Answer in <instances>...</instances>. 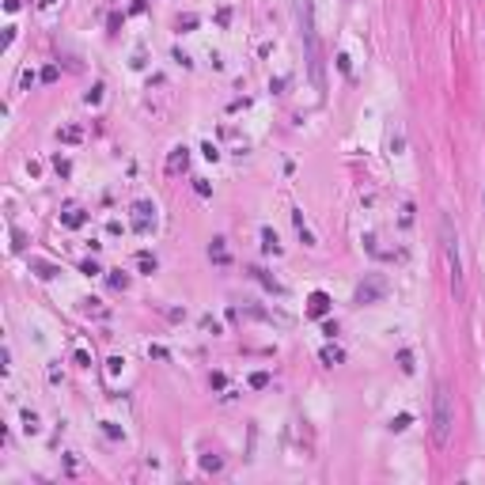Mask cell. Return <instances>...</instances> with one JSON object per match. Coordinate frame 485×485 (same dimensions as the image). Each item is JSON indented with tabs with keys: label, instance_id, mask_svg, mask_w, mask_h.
<instances>
[{
	"label": "cell",
	"instance_id": "6da1fadb",
	"mask_svg": "<svg viewBox=\"0 0 485 485\" xmlns=\"http://www.w3.org/2000/svg\"><path fill=\"white\" fill-rule=\"evenodd\" d=\"M440 247H443V261H448V280L455 299H467V273H462V254H459V231H455V220L443 212L440 216Z\"/></svg>",
	"mask_w": 485,
	"mask_h": 485
},
{
	"label": "cell",
	"instance_id": "7a4b0ae2",
	"mask_svg": "<svg viewBox=\"0 0 485 485\" xmlns=\"http://www.w3.org/2000/svg\"><path fill=\"white\" fill-rule=\"evenodd\" d=\"M451 432H455V402H451V391L448 387H436V402H432V440L436 448H448L451 443Z\"/></svg>",
	"mask_w": 485,
	"mask_h": 485
},
{
	"label": "cell",
	"instance_id": "3957f363",
	"mask_svg": "<svg viewBox=\"0 0 485 485\" xmlns=\"http://www.w3.org/2000/svg\"><path fill=\"white\" fill-rule=\"evenodd\" d=\"M304 50H307V72H311L315 91H326V76H322V50H318V31L311 19V4H307V23H304Z\"/></svg>",
	"mask_w": 485,
	"mask_h": 485
},
{
	"label": "cell",
	"instance_id": "277c9868",
	"mask_svg": "<svg viewBox=\"0 0 485 485\" xmlns=\"http://www.w3.org/2000/svg\"><path fill=\"white\" fill-rule=\"evenodd\" d=\"M383 296H387V277L383 273H368L356 285V304H379Z\"/></svg>",
	"mask_w": 485,
	"mask_h": 485
},
{
	"label": "cell",
	"instance_id": "5b68a950",
	"mask_svg": "<svg viewBox=\"0 0 485 485\" xmlns=\"http://www.w3.org/2000/svg\"><path fill=\"white\" fill-rule=\"evenodd\" d=\"M133 231L137 235H152L156 231V205L152 201H137L133 205Z\"/></svg>",
	"mask_w": 485,
	"mask_h": 485
},
{
	"label": "cell",
	"instance_id": "8992f818",
	"mask_svg": "<svg viewBox=\"0 0 485 485\" xmlns=\"http://www.w3.org/2000/svg\"><path fill=\"white\" fill-rule=\"evenodd\" d=\"M186 167H190V148H186V144H174V148L167 152V163H163V171H167L171 178H178Z\"/></svg>",
	"mask_w": 485,
	"mask_h": 485
},
{
	"label": "cell",
	"instance_id": "52a82bcc",
	"mask_svg": "<svg viewBox=\"0 0 485 485\" xmlns=\"http://www.w3.org/2000/svg\"><path fill=\"white\" fill-rule=\"evenodd\" d=\"M330 307H334V299H330L322 288L307 296V315H311V318H326V315H330Z\"/></svg>",
	"mask_w": 485,
	"mask_h": 485
},
{
	"label": "cell",
	"instance_id": "ba28073f",
	"mask_svg": "<svg viewBox=\"0 0 485 485\" xmlns=\"http://www.w3.org/2000/svg\"><path fill=\"white\" fill-rule=\"evenodd\" d=\"M209 258L216 261V266H228V239L224 235H216V239L209 243Z\"/></svg>",
	"mask_w": 485,
	"mask_h": 485
},
{
	"label": "cell",
	"instance_id": "9c48e42d",
	"mask_svg": "<svg viewBox=\"0 0 485 485\" xmlns=\"http://www.w3.org/2000/svg\"><path fill=\"white\" fill-rule=\"evenodd\" d=\"M31 273L34 277H42V280H53L57 273H61V269L53 266V261H42V258H31Z\"/></svg>",
	"mask_w": 485,
	"mask_h": 485
},
{
	"label": "cell",
	"instance_id": "30bf717a",
	"mask_svg": "<svg viewBox=\"0 0 485 485\" xmlns=\"http://www.w3.org/2000/svg\"><path fill=\"white\" fill-rule=\"evenodd\" d=\"M292 220H296V235H299V243H304V247H318V239L311 235V231H307V224H304V212H292Z\"/></svg>",
	"mask_w": 485,
	"mask_h": 485
},
{
	"label": "cell",
	"instance_id": "8fae6325",
	"mask_svg": "<svg viewBox=\"0 0 485 485\" xmlns=\"http://www.w3.org/2000/svg\"><path fill=\"white\" fill-rule=\"evenodd\" d=\"M250 277H254V280H258V285H261V288H266V292H273V296H280V285H277V280H273V277H269V273H266V269H258V266H250Z\"/></svg>",
	"mask_w": 485,
	"mask_h": 485
},
{
	"label": "cell",
	"instance_id": "7c38bea8",
	"mask_svg": "<svg viewBox=\"0 0 485 485\" xmlns=\"http://www.w3.org/2000/svg\"><path fill=\"white\" fill-rule=\"evenodd\" d=\"M61 224L76 231V228H84V224H87V212H84V209H65V212H61Z\"/></svg>",
	"mask_w": 485,
	"mask_h": 485
},
{
	"label": "cell",
	"instance_id": "4fadbf2b",
	"mask_svg": "<svg viewBox=\"0 0 485 485\" xmlns=\"http://www.w3.org/2000/svg\"><path fill=\"white\" fill-rule=\"evenodd\" d=\"M57 140H61V144H80L84 140V129H80V125H61V129H57Z\"/></svg>",
	"mask_w": 485,
	"mask_h": 485
},
{
	"label": "cell",
	"instance_id": "5bb4252c",
	"mask_svg": "<svg viewBox=\"0 0 485 485\" xmlns=\"http://www.w3.org/2000/svg\"><path fill=\"white\" fill-rule=\"evenodd\" d=\"M201 470H205V474H220V470H224V455H216V451L201 455Z\"/></svg>",
	"mask_w": 485,
	"mask_h": 485
},
{
	"label": "cell",
	"instance_id": "9a60e30c",
	"mask_svg": "<svg viewBox=\"0 0 485 485\" xmlns=\"http://www.w3.org/2000/svg\"><path fill=\"white\" fill-rule=\"evenodd\" d=\"M261 247H266V254H280V243H277V231L273 228H261Z\"/></svg>",
	"mask_w": 485,
	"mask_h": 485
},
{
	"label": "cell",
	"instance_id": "2e32d148",
	"mask_svg": "<svg viewBox=\"0 0 485 485\" xmlns=\"http://www.w3.org/2000/svg\"><path fill=\"white\" fill-rule=\"evenodd\" d=\"M318 360H322L326 368H334V364H341V360H345V353H341L337 345H326L322 353H318Z\"/></svg>",
	"mask_w": 485,
	"mask_h": 485
},
{
	"label": "cell",
	"instance_id": "e0dca14e",
	"mask_svg": "<svg viewBox=\"0 0 485 485\" xmlns=\"http://www.w3.org/2000/svg\"><path fill=\"white\" fill-rule=\"evenodd\" d=\"M106 280H110L114 292H125V288L133 285V277H129V273H122V269H110V277H106Z\"/></svg>",
	"mask_w": 485,
	"mask_h": 485
},
{
	"label": "cell",
	"instance_id": "ac0fdd59",
	"mask_svg": "<svg viewBox=\"0 0 485 485\" xmlns=\"http://www.w3.org/2000/svg\"><path fill=\"white\" fill-rule=\"evenodd\" d=\"M137 269H140V273H144V277H152V273H156V269H159V261H156V258H152V254H148V250H144V254H137Z\"/></svg>",
	"mask_w": 485,
	"mask_h": 485
},
{
	"label": "cell",
	"instance_id": "d6986e66",
	"mask_svg": "<svg viewBox=\"0 0 485 485\" xmlns=\"http://www.w3.org/2000/svg\"><path fill=\"white\" fill-rule=\"evenodd\" d=\"M23 432H27V436H38V432H42V425H38V413H34V410H23Z\"/></svg>",
	"mask_w": 485,
	"mask_h": 485
},
{
	"label": "cell",
	"instance_id": "ffe728a7",
	"mask_svg": "<svg viewBox=\"0 0 485 485\" xmlns=\"http://www.w3.org/2000/svg\"><path fill=\"white\" fill-rule=\"evenodd\" d=\"M84 311H87V315H95V318H106L103 299H84Z\"/></svg>",
	"mask_w": 485,
	"mask_h": 485
},
{
	"label": "cell",
	"instance_id": "44dd1931",
	"mask_svg": "<svg viewBox=\"0 0 485 485\" xmlns=\"http://www.w3.org/2000/svg\"><path fill=\"white\" fill-rule=\"evenodd\" d=\"M413 425V417L410 413H398V417H391V432H406Z\"/></svg>",
	"mask_w": 485,
	"mask_h": 485
},
{
	"label": "cell",
	"instance_id": "7402d4cb",
	"mask_svg": "<svg viewBox=\"0 0 485 485\" xmlns=\"http://www.w3.org/2000/svg\"><path fill=\"white\" fill-rule=\"evenodd\" d=\"M80 273H84V277H99V273H103V266H99L95 258H87V261H80Z\"/></svg>",
	"mask_w": 485,
	"mask_h": 485
},
{
	"label": "cell",
	"instance_id": "603a6c76",
	"mask_svg": "<svg viewBox=\"0 0 485 485\" xmlns=\"http://www.w3.org/2000/svg\"><path fill=\"white\" fill-rule=\"evenodd\" d=\"M103 91H106V87H103V84H95L91 91L84 95V103H87V106H99V103H103Z\"/></svg>",
	"mask_w": 485,
	"mask_h": 485
},
{
	"label": "cell",
	"instance_id": "cb8c5ba5",
	"mask_svg": "<svg viewBox=\"0 0 485 485\" xmlns=\"http://www.w3.org/2000/svg\"><path fill=\"white\" fill-rule=\"evenodd\" d=\"M197 23H201V19H197V15L190 12V15H178V23H174V27H178V31H193V27H197Z\"/></svg>",
	"mask_w": 485,
	"mask_h": 485
},
{
	"label": "cell",
	"instance_id": "d4e9b609",
	"mask_svg": "<svg viewBox=\"0 0 485 485\" xmlns=\"http://www.w3.org/2000/svg\"><path fill=\"white\" fill-rule=\"evenodd\" d=\"M398 368H402L406 375L413 372V353H410V349H402V353H398Z\"/></svg>",
	"mask_w": 485,
	"mask_h": 485
},
{
	"label": "cell",
	"instance_id": "484cf974",
	"mask_svg": "<svg viewBox=\"0 0 485 485\" xmlns=\"http://www.w3.org/2000/svg\"><path fill=\"white\" fill-rule=\"evenodd\" d=\"M103 432L110 436V440H125V432H122V429H118L114 421H103Z\"/></svg>",
	"mask_w": 485,
	"mask_h": 485
},
{
	"label": "cell",
	"instance_id": "4316f807",
	"mask_svg": "<svg viewBox=\"0 0 485 485\" xmlns=\"http://www.w3.org/2000/svg\"><path fill=\"white\" fill-rule=\"evenodd\" d=\"M201 152H205V159H209V163H216V159H220V148H216L212 140H205V144H201Z\"/></svg>",
	"mask_w": 485,
	"mask_h": 485
},
{
	"label": "cell",
	"instance_id": "83f0119b",
	"mask_svg": "<svg viewBox=\"0 0 485 485\" xmlns=\"http://www.w3.org/2000/svg\"><path fill=\"white\" fill-rule=\"evenodd\" d=\"M53 171H57V174H61V178H65V174L72 171V163L65 159V156H53Z\"/></svg>",
	"mask_w": 485,
	"mask_h": 485
},
{
	"label": "cell",
	"instance_id": "f1b7e54d",
	"mask_svg": "<svg viewBox=\"0 0 485 485\" xmlns=\"http://www.w3.org/2000/svg\"><path fill=\"white\" fill-rule=\"evenodd\" d=\"M250 387H254V391L269 387V372H254V375H250Z\"/></svg>",
	"mask_w": 485,
	"mask_h": 485
},
{
	"label": "cell",
	"instance_id": "f546056e",
	"mask_svg": "<svg viewBox=\"0 0 485 485\" xmlns=\"http://www.w3.org/2000/svg\"><path fill=\"white\" fill-rule=\"evenodd\" d=\"M193 190H197V197H212V186L205 178H193Z\"/></svg>",
	"mask_w": 485,
	"mask_h": 485
},
{
	"label": "cell",
	"instance_id": "4dcf8cb0",
	"mask_svg": "<svg viewBox=\"0 0 485 485\" xmlns=\"http://www.w3.org/2000/svg\"><path fill=\"white\" fill-rule=\"evenodd\" d=\"M57 76H61V69H57V65H46L42 69V84H53Z\"/></svg>",
	"mask_w": 485,
	"mask_h": 485
},
{
	"label": "cell",
	"instance_id": "1f68e13d",
	"mask_svg": "<svg viewBox=\"0 0 485 485\" xmlns=\"http://www.w3.org/2000/svg\"><path fill=\"white\" fill-rule=\"evenodd\" d=\"M122 364H125L122 356H110V360H106V372H110V375H118V372H122Z\"/></svg>",
	"mask_w": 485,
	"mask_h": 485
},
{
	"label": "cell",
	"instance_id": "d6a6232c",
	"mask_svg": "<svg viewBox=\"0 0 485 485\" xmlns=\"http://www.w3.org/2000/svg\"><path fill=\"white\" fill-rule=\"evenodd\" d=\"M209 383L216 387V391H224V383H228V379H224V372H212V375H209Z\"/></svg>",
	"mask_w": 485,
	"mask_h": 485
},
{
	"label": "cell",
	"instance_id": "836d02e7",
	"mask_svg": "<svg viewBox=\"0 0 485 485\" xmlns=\"http://www.w3.org/2000/svg\"><path fill=\"white\" fill-rule=\"evenodd\" d=\"M174 61L182 65V69H193V61H190V53H182V50H174Z\"/></svg>",
	"mask_w": 485,
	"mask_h": 485
},
{
	"label": "cell",
	"instance_id": "e575fe53",
	"mask_svg": "<svg viewBox=\"0 0 485 485\" xmlns=\"http://www.w3.org/2000/svg\"><path fill=\"white\" fill-rule=\"evenodd\" d=\"M34 80H42V76H34V72H31V69H23V76H19V84H23V87H31V84H34Z\"/></svg>",
	"mask_w": 485,
	"mask_h": 485
},
{
	"label": "cell",
	"instance_id": "d590c367",
	"mask_svg": "<svg viewBox=\"0 0 485 485\" xmlns=\"http://www.w3.org/2000/svg\"><path fill=\"white\" fill-rule=\"evenodd\" d=\"M148 356H156V360H167V349H163V345H148Z\"/></svg>",
	"mask_w": 485,
	"mask_h": 485
},
{
	"label": "cell",
	"instance_id": "8d00e7d4",
	"mask_svg": "<svg viewBox=\"0 0 485 485\" xmlns=\"http://www.w3.org/2000/svg\"><path fill=\"white\" fill-rule=\"evenodd\" d=\"M76 364H80V368H91V356H87V349H76Z\"/></svg>",
	"mask_w": 485,
	"mask_h": 485
},
{
	"label": "cell",
	"instance_id": "74e56055",
	"mask_svg": "<svg viewBox=\"0 0 485 485\" xmlns=\"http://www.w3.org/2000/svg\"><path fill=\"white\" fill-rule=\"evenodd\" d=\"M322 334L334 341V334H337V322H334V318H326V322H322Z\"/></svg>",
	"mask_w": 485,
	"mask_h": 485
},
{
	"label": "cell",
	"instance_id": "f35d334b",
	"mask_svg": "<svg viewBox=\"0 0 485 485\" xmlns=\"http://www.w3.org/2000/svg\"><path fill=\"white\" fill-rule=\"evenodd\" d=\"M12 42H15V27H4V50H8Z\"/></svg>",
	"mask_w": 485,
	"mask_h": 485
},
{
	"label": "cell",
	"instance_id": "ab89813d",
	"mask_svg": "<svg viewBox=\"0 0 485 485\" xmlns=\"http://www.w3.org/2000/svg\"><path fill=\"white\" fill-rule=\"evenodd\" d=\"M228 19H231V12H228V8H220V12H216V23H220V27H228Z\"/></svg>",
	"mask_w": 485,
	"mask_h": 485
},
{
	"label": "cell",
	"instance_id": "60d3db41",
	"mask_svg": "<svg viewBox=\"0 0 485 485\" xmlns=\"http://www.w3.org/2000/svg\"><path fill=\"white\" fill-rule=\"evenodd\" d=\"M53 4H57V0H42V8H53Z\"/></svg>",
	"mask_w": 485,
	"mask_h": 485
}]
</instances>
